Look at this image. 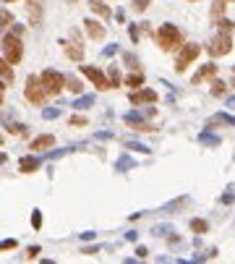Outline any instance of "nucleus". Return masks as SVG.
Returning <instances> with one entry per match:
<instances>
[{"mask_svg":"<svg viewBox=\"0 0 235 264\" xmlns=\"http://www.w3.org/2000/svg\"><path fill=\"white\" fill-rule=\"evenodd\" d=\"M157 45H159L165 53L180 50V47H183V34H180L178 27H173V24H162V27L157 29Z\"/></svg>","mask_w":235,"mask_h":264,"instance_id":"1","label":"nucleus"},{"mask_svg":"<svg viewBox=\"0 0 235 264\" xmlns=\"http://www.w3.org/2000/svg\"><path fill=\"white\" fill-rule=\"evenodd\" d=\"M24 94H27V100L34 102V105H44V100L50 97V92H47L44 84H42V76H29V79H27V89H24Z\"/></svg>","mask_w":235,"mask_h":264,"instance_id":"2","label":"nucleus"},{"mask_svg":"<svg viewBox=\"0 0 235 264\" xmlns=\"http://www.w3.org/2000/svg\"><path fill=\"white\" fill-rule=\"evenodd\" d=\"M21 55H24V47H21L18 34H6V37H3V58H6L8 63H18Z\"/></svg>","mask_w":235,"mask_h":264,"instance_id":"3","label":"nucleus"},{"mask_svg":"<svg viewBox=\"0 0 235 264\" xmlns=\"http://www.w3.org/2000/svg\"><path fill=\"white\" fill-rule=\"evenodd\" d=\"M42 84H44V89L50 92V97H55V94H60V89L65 86V76L53 71V68H47V71H42Z\"/></svg>","mask_w":235,"mask_h":264,"instance_id":"4","label":"nucleus"},{"mask_svg":"<svg viewBox=\"0 0 235 264\" xmlns=\"http://www.w3.org/2000/svg\"><path fill=\"white\" fill-rule=\"evenodd\" d=\"M199 53H201V47H199V45H183V47L178 50V58H175V71H178V74H180V71H185V68H188V63L199 58Z\"/></svg>","mask_w":235,"mask_h":264,"instance_id":"5","label":"nucleus"},{"mask_svg":"<svg viewBox=\"0 0 235 264\" xmlns=\"http://www.w3.org/2000/svg\"><path fill=\"white\" fill-rule=\"evenodd\" d=\"M230 50H232V39H230L227 32H222V34H217L215 39H212V47H209L212 55H227Z\"/></svg>","mask_w":235,"mask_h":264,"instance_id":"6","label":"nucleus"},{"mask_svg":"<svg viewBox=\"0 0 235 264\" xmlns=\"http://www.w3.org/2000/svg\"><path fill=\"white\" fill-rule=\"evenodd\" d=\"M81 74H84L89 81H94V86H97V89H110V86H112V81H107V79L102 76V71L91 68V65H81Z\"/></svg>","mask_w":235,"mask_h":264,"instance_id":"7","label":"nucleus"},{"mask_svg":"<svg viewBox=\"0 0 235 264\" xmlns=\"http://www.w3.org/2000/svg\"><path fill=\"white\" fill-rule=\"evenodd\" d=\"M131 105H136V107H141V105H149V102H157V92H152V89H138V92H131Z\"/></svg>","mask_w":235,"mask_h":264,"instance_id":"8","label":"nucleus"},{"mask_svg":"<svg viewBox=\"0 0 235 264\" xmlns=\"http://www.w3.org/2000/svg\"><path fill=\"white\" fill-rule=\"evenodd\" d=\"M63 47H65V55H68L70 60H81V58H84V47H81V42H79V39L63 42Z\"/></svg>","mask_w":235,"mask_h":264,"instance_id":"9","label":"nucleus"},{"mask_svg":"<svg viewBox=\"0 0 235 264\" xmlns=\"http://www.w3.org/2000/svg\"><path fill=\"white\" fill-rule=\"evenodd\" d=\"M215 74H217V65H215V63H206V65H204L201 71H196V76H194L191 81H194V84H201L204 79H212V76H215Z\"/></svg>","mask_w":235,"mask_h":264,"instance_id":"10","label":"nucleus"},{"mask_svg":"<svg viewBox=\"0 0 235 264\" xmlns=\"http://www.w3.org/2000/svg\"><path fill=\"white\" fill-rule=\"evenodd\" d=\"M84 24H86V34H89L91 39H102V37H105V29H102L94 18H86Z\"/></svg>","mask_w":235,"mask_h":264,"instance_id":"11","label":"nucleus"},{"mask_svg":"<svg viewBox=\"0 0 235 264\" xmlns=\"http://www.w3.org/2000/svg\"><path fill=\"white\" fill-rule=\"evenodd\" d=\"M53 144H55V139H53L50 134H44V136H37V139L32 141V149L39 152V149H47V147H53Z\"/></svg>","mask_w":235,"mask_h":264,"instance_id":"12","label":"nucleus"},{"mask_svg":"<svg viewBox=\"0 0 235 264\" xmlns=\"http://www.w3.org/2000/svg\"><path fill=\"white\" fill-rule=\"evenodd\" d=\"M11 65H13V63H8L6 58H3V63H0V76H3V86L13 84V71H11Z\"/></svg>","mask_w":235,"mask_h":264,"instance_id":"13","label":"nucleus"},{"mask_svg":"<svg viewBox=\"0 0 235 264\" xmlns=\"http://www.w3.org/2000/svg\"><path fill=\"white\" fill-rule=\"evenodd\" d=\"M89 8H91V13H97V16H102V18H110V16H112V11H110L105 3H100V0H91Z\"/></svg>","mask_w":235,"mask_h":264,"instance_id":"14","label":"nucleus"},{"mask_svg":"<svg viewBox=\"0 0 235 264\" xmlns=\"http://www.w3.org/2000/svg\"><path fill=\"white\" fill-rule=\"evenodd\" d=\"M39 167V160H34V157H24L21 160V173H34Z\"/></svg>","mask_w":235,"mask_h":264,"instance_id":"15","label":"nucleus"},{"mask_svg":"<svg viewBox=\"0 0 235 264\" xmlns=\"http://www.w3.org/2000/svg\"><path fill=\"white\" fill-rule=\"evenodd\" d=\"M29 13H32V21L37 24L42 16V0H29Z\"/></svg>","mask_w":235,"mask_h":264,"instance_id":"16","label":"nucleus"},{"mask_svg":"<svg viewBox=\"0 0 235 264\" xmlns=\"http://www.w3.org/2000/svg\"><path fill=\"white\" fill-rule=\"evenodd\" d=\"M65 89H70L74 94H79V92L84 89V86H81V81H79V79H65Z\"/></svg>","mask_w":235,"mask_h":264,"instance_id":"17","label":"nucleus"},{"mask_svg":"<svg viewBox=\"0 0 235 264\" xmlns=\"http://www.w3.org/2000/svg\"><path fill=\"white\" fill-rule=\"evenodd\" d=\"M126 84H128V86H133V89H138V86L144 84V76H141V74H131V76L126 79Z\"/></svg>","mask_w":235,"mask_h":264,"instance_id":"18","label":"nucleus"},{"mask_svg":"<svg viewBox=\"0 0 235 264\" xmlns=\"http://www.w3.org/2000/svg\"><path fill=\"white\" fill-rule=\"evenodd\" d=\"M126 121H128V123H131V126H133L136 131H152V126H149V123H141V121H136L133 115H128Z\"/></svg>","mask_w":235,"mask_h":264,"instance_id":"19","label":"nucleus"},{"mask_svg":"<svg viewBox=\"0 0 235 264\" xmlns=\"http://www.w3.org/2000/svg\"><path fill=\"white\" fill-rule=\"evenodd\" d=\"M206 228H209V225L204 223V220H191V230H194V233L201 235V233H206Z\"/></svg>","mask_w":235,"mask_h":264,"instance_id":"20","label":"nucleus"},{"mask_svg":"<svg viewBox=\"0 0 235 264\" xmlns=\"http://www.w3.org/2000/svg\"><path fill=\"white\" fill-rule=\"evenodd\" d=\"M212 94L222 97V94H225V84H222V81H215V84H212Z\"/></svg>","mask_w":235,"mask_h":264,"instance_id":"21","label":"nucleus"},{"mask_svg":"<svg viewBox=\"0 0 235 264\" xmlns=\"http://www.w3.org/2000/svg\"><path fill=\"white\" fill-rule=\"evenodd\" d=\"M149 3H152V0H133V8H136V11H147Z\"/></svg>","mask_w":235,"mask_h":264,"instance_id":"22","label":"nucleus"},{"mask_svg":"<svg viewBox=\"0 0 235 264\" xmlns=\"http://www.w3.org/2000/svg\"><path fill=\"white\" fill-rule=\"evenodd\" d=\"M110 81H112V86H118V81H121V74H118V68H115V65L110 68Z\"/></svg>","mask_w":235,"mask_h":264,"instance_id":"23","label":"nucleus"},{"mask_svg":"<svg viewBox=\"0 0 235 264\" xmlns=\"http://www.w3.org/2000/svg\"><path fill=\"white\" fill-rule=\"evenodd\" d=\"M89 121L84 118V115H74V118H70V126H86Z\"/></svg>","mask_w":235,"mask_h":264,"instance_id":"24","label":"nucleus"},{"mask_svg":"<svg viewBox=\"0 0 235 264\" xmlns=\"http://www.w3.org/2000/svg\"><path fill=\"white\" fill-rule=\"evenodd\" d=\"M199 141H204V144H220V139L209 136V134H201V136H199Z\"/></svg>","mask_w":235,"mask_h":264,"instance_id":"25","label":"nucleus"},{"mask_svg":"<svg viewBox=\"0 0 235 264\" xmlns=\"http://www.w3.org/2000/svg\"><path fill=\"white\" fill-rule=\"evenodd\" d=\"M217 27H220L222 32H230V29H232V21H227V18H222V21H217Z\"/></svg>","mask_w":235,"mask_h":264,"instance_id":"26","label":"nucleus"},{"mask_svg":"<svg viewBox=\"0 0 235 264\" xmlns=\"http://www.w3.org/2000/svg\"><path fill=\"white\" fill-rule=\"evenodd\" d=\"M94 102V97H81L79 102H74V107H86V105H91Z\"/></svg>","mask_w":235,"mask_h":264,"instance_id":"27","label":"nucleus"},{"mask_svg":"<svg viewBox=\"0 0 235 264\" xmlns=\"http://www.w3.org/2000/svg\"><path fill=\"white\" fill-rule=\"evenodd\" d=\"M138 37H141V29H138V27H131V39L138 42Z\"/></svg>","mask_w":235,"mask_h":264,"instance_id":"28","label":"nucleus"},{"mask_svg":"<svg viewBox=\"0 0 235 264\" xmlns=\"http://www.w3.org/2000/svg\"><path fill=\"white\" fill-rule=\"evenodd\" d=\"M3 249H6V251H8V249H16V241H13V238H11V241H3Z\"/></svg>","mask_w":235,"mask_h":264,"instance_id":"29","label":"nucleus"},{"mask_svg":"<svg viewBox=\"0 0 235 264\" xmlns=\"http://www.w3.org/2000/svg\"><path fill=\"white\" fill-rule=\"evenodd\" d=\"M32 223H34V228H39V225H42V217H39V212H34V217H32Z\"/></svg>","mask_w":235,"mask_h":264,"instance_id":"30","label":"nucleus"},{"mask_svg":"<svg viewBox=\"0 0 235 264\" xmlns=\"http://www.w3.org/2000/svg\"><path fill=\"white\" fill-rule=\"evenodd\" d=\"M126 63H128V68H136V65H138V63L133 60V55H126Z\"/></svg>","mask_w":235,"mask_h":264,"instance_id":"31","label":"nucleus"},{"mask_svg":"<svg viewBox=\"0 0 235 264\" xmlns=\"http://www.w3.org/2000/svg\"><path fill=\"white\" fill-rule=\"evenodd\" d=\"M44 118H58V110H44Z\"/></svg>","mask_w":235,"mask_h":264,"instance_id":"32","label":"nucleus"},{"mask_svg":"<svg viewBox=\"0 0 235 264\" xmlns=\"http://www.w3.org/2000/svg\"><path fill=\"white\" fill-rule=\"evenodd\" d=\"M227 105H230V107L235 110V97H232V100H227Z\"/></svg>","mask_w":235,"mask_h":264,"instance_id":"33","label":"nucleus"},{"mask_svg":"<svg viewBox=\"0 0 235 264\" xmlns=\"http://www.w3.org/2000/svg\"><path fill=\"white\" fill-rule=\"evenodd\" d=\"M225 3H235V0H225Z\"/></svg>","mask_w":235,"mask_h":264,"instance_id":"34","label":"nucleus"},{"mask_svg":"<svg viewBox=\"0 0 235 264\" xmlns=\"http://www.w3.org/2000/svg\"><path fill=\"white\" fill-rule=\"evenodd\" d=\"M232 86H235V79H232Z\"/></svg>","mask_w":235,"mask_h":264,"instance_id":"35","label":"nucleus"}]
</instances>
